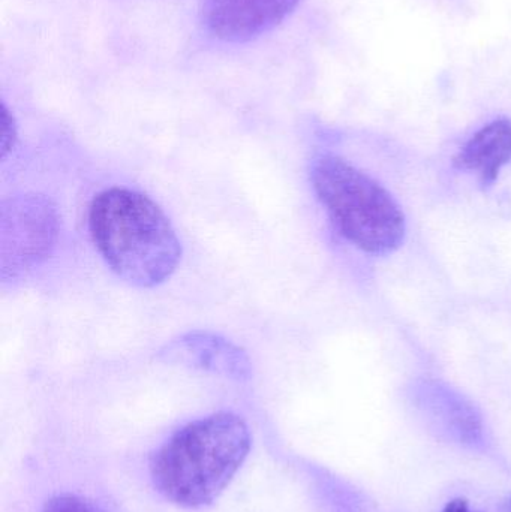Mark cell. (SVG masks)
I'll return each mask as SVG.
<instances>
[{"label": "cell", "mask_w": 511, "mask_h": 512, "mask_svg": "<svg viewBox=\"0 0 511 512\" xmlns=\"http://www.w3.org/2000/svg\"><path fill=\"white\" fill-rule=\"evenodd\" d=\"M251 450L242 417L216 412L177 430L150 460V478L167 501L183 508L212 504L227 489Z\"/></svg>", "instance_id": "6da1fadb"}, {"label": "cell", "mask_w": 511, "mask_h": 512, "mask_svg": "<svg viewBox=\"0 0 511 512\" xmlns=\"http://www.w3.org/2000/svg\"><path fill=\"white\" fill-rule=\"evenodd\" d=\"M89 227L99 254L129 285H161L182 258L170 219L155 201L131 189L99 192L90 206Z\"/></svg>", "instance_id": "7a4b0ae2"}, {"label": "cell", "mask_w": 511, "mask_h": 512, "mask_svg": "<svg viewBox=\"0 0 511 512\" xmlns=\"http://www.w3.org/2000/svg\"><path fill=\"white\" fill-rule=\"evenodd\" d=\"M315 194L339 233L360 251L387 255L401 248L405 216L395 198L368 174L339 156L315 159Z\"/></svg>", "instance_id": "3957f363"}, {"label": "cell", "mask_w": 511, "mask_h": 512, "mask_svg": "<svg viewBox=\"0 0 511 512\" xmlns=\"http://www.w3.org/2000/svg\"><path fill=\"white\" fill-rule=\"evenodd\" d=\"M59 231L56 207L44 195L26 194L2 204L0 273L18 277L41 264L53 251Z\"/></svg>", "instance_id": "277c9868"}, {"label": "cell", "mask_w": 511, "mask_h": 512, "mask_svg": "<svg viewBox=\"0 0 511 512\" xmlns=\"http://www.w3.org/2000/svg\"><path fill=\"white\" fill-rule=\"evenodd\" d=\"M300 0H207L204 20L216 38L246 42L269 32L294 11Z\"/></svg>", "instance_id": "5b68a950"}, {"label": "cell", "mask_w": 511, "mask_h": 512, "mask_svg": "<svg viewBox=\"0 0 511 512\" xmlns=\"http://www.w3.org/2000/svg\"><path fill=\"white\" fill-rule=\"evenodd\" d=\"M510 162L511 122L504 117L483 126L453 158L458 170L479 174L483 186L494 185Z\"/></svg>", "instance_id": "8992f818"}, {"label": "cell", "mask_w": 511, "mask_h": 512, "mask_svg": "<svg viewBox=\"0 0 511 512\" xmlns=\"http://www.w3.org/2000/svg\"><path fill=\"white\" fill-rule=\"evenodd\" d=\"M164 354L171 360L227 375L243 376L249 370L248 357L242 349L210 333L186 334L167 346Z\"/></svg>", "instance_id": "52a82bcc"}, {"label": "cell", "mask_w": 511, "mask_h": 512, "mask_svg": "<svg viewBox=\"0 0 511 512\" xmlns=\"http://www.w3.org/2000/svg\"><path fill=\"white\" fill-rule=\"evenodd\" d=\"M42 512H99L89 502L81 499L80 496L63 493V495L53 496L45 504Z\"/></svg>", "instance_id": "ba28073f"}, {"label": "cell", "mask_w": 511, "mask_h": 512, "mask_svg": "<svg viewBox=\"0 0 511 512\" xmlns=\"http://www.w3.org/2000/svg\"><path fill=\"white\" fill-rule=\"evenodd\" d=\"M17 141V125L6 105L2 107V158L5 159Z\"/></svg>", "instance_id": "9c48e42d"}, {"label": "cell", "mask_w": 511, "mask_h": 512, "mask_svg": "<svg viewBox=\"0 0 511 512\" xmlns=\"http://www.w3.org/2000/svg\"><path fill=\"white\" fill-rule=\"evenodd\" d=\"M443 512H482V511H473L470 508V504H468L467 499H453L449 504L444 507Z\"/></svg>", "instance_id": "30bf717a"}, {"label": "cell", "mask_w": 511, "mask_h": 512, "mask_svg": "<svg viewBox=\"0 0 511 512\" xmlns=\"http://www.w3.org/2000/svg\"><path fill=\"white\" fill-rule=\"evenodd\" d=\"M500 512H511V498L503 502V505L500 507Z\"/></svg>", "instance_id": "8fae6325"}]
</instances>
